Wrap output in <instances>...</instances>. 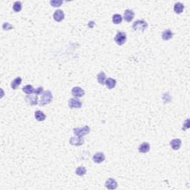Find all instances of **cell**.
<instances>
[{"instance_id":"2e32d148","label":"cell","mask_w":190,"mask_h":190,"mask_svg":"<svg viewBox=\"0 0 190 190\" xmlns=\"http://www.w3.org/2000/svg\"><path fill=\"white\" fill-rule=\"evenodd\" d=\"M97 81H98V83L100 85H102V86L105 85L106 81V75L104 72L101 71L97 74Z\"/></svg>"},{"instance_id":"4fadbf2b","label":"cell","mask_w":190,"mask_h":190,"mask_svg":"<svg viewBox=\"0 0 190 190\" xmlns=\"http://www.w3.org/2000/svg\"><path fill=\"white\" fill-rule=\"evenodd\" d=\"M181 144H182V141H181L180 139H174L170 141V146L172 148L173 150H178L180 149L181 146Z\"/></svg>"},{"instance_id":"3957f363","label":"cell","mask_w":190,"mask_h":190,"mask_svg":"<svg viewBox=\"0 0 190 190\" xmlns=\"http://www.w3.org/2000/svg\"><path fill=\"white\" fill-rule=\"evenodd\" d=\"M73 131H74V134L76 136L83 137L84 135H88L90 132V128L88 126H85L83 128H74Z\"/></svg>"},{"instance_id":"7402d4cb","label":"cell","mask_w":190,"mask_h":190,"mask_svg":"<svg viewBox=\"0 0 190 190\" xmlns=\"http://www.w3.org/2000/svg\"><path fill=\"white\" fill-rule=\"evenodd\" d=\"M123 21V17L120 14H115L112 17V22L115 25H118L120 24Z\"/></svg>"},{"instance_id":"cb8c5ba5","label":"cell","mask_w":190,"mask_h":190,"mask_svg":"<svg viewBox=\"0 0 190 190\" xmlns=\"http://www.w3.org/2000/svg\"><path fill=\"white\" fill-rule=\"evenodd\" d=\"M22 3L20 2H15L13 6V9L14 11V12L18 13L22 10Z\"/></svg>"},{"instance_id":"ba28073f","label":"cell","mask_w":190,"mask_h":190,"mask_svg":"<svg viewBox=\"0 0 190 190\" xmlns=\"http://www.w3.org/2000/svg\"><path fill=\"white\" fill-rule=\"evenodd\" d=\"M25 101L31 106H36L38 103V97L36 95H27L25 97Z\"/></svg>"},{"instance_id":"603a6c76","label":"cell","mask_w":190,"mask_h":190,"mask_svg":"<svg viewBox=\"0 0 190 190\" xmlns=\"http://www.w3.org/2000/svg\"><path fill=\"white\" fill-rule=\"evenodd\" d=\"M75 173H76V175H77L83 176L86 174V169L83 166L78 167V168L76 169Z\"/></svg>"},{"instance_id":"7c38bea8","label":"cell","mask_w":190,"mask_h":190,"mask_svg":"<svg viewBox=\"0 0 190 190\" xmlns=\"http://www.w3.org/2000/svg\"><path fill=\"white\" fill-rule=\"evenodd\" d=\"M54 20L57 22H61L64 20L65 14L62 10H57L54 13Z\"/></svg>"},{"instance_id":"484cf974","label":"cell","mask_w":190,"mask_h":190,"mask_svg":"<svg viewBox=\"0 0 190 190\" xmlns=\"http://www.w3.org/2000/svg\"><path fill=\"white\" fill-rule=\"evenodd\" d=\"M2 28H3L5 31H10L11 29L14 28V27L10 23H8V22H5V23L3 24V25H2Z\"/></svg>"},{"instance_id":"e0dca14e","label":"cell","mask_w":190,"mask_h":190,"mask_svg":"<svg viewBox=\"0 0 190 190\" xmlns=\"http://www.w3.org/2000/svg\"><path fill=\"white\" fill-rule=\"evenodd\" d=\"M34 116H35V118L37 121H44V120L46 119V115L45 114L43 113L42 111H36L34 114Z\"/></svg>"},{"instance_id":"5b68a950","label":"cell","mask_w":190,"mask_h":190,"mask_svg":"<svg viewBox=\"0 0 190 190\" xmlns=\"http://www.w3.org/2000/svg\"><path fill=\"white\" fill-rule=\"evenodd\" d=\"M82 105L83 103L78 98H71L68 101V106L70 108H80Z\"/></svg>"},{"instance_id":"6da1fadb","label":"cell","mask_w":190,"mask_h":190,"mask_svg":"<svg viewBox=\"0 0 190 190\" xmlns=\"http://www.w3.org/2000/svg\"><path fill=\"white\" fill-rule=\"evenodd\" d=\"M52 100L53 94L52 93H51V92H50V91H45V92H43V94L41 97L40 106H43L47 104H49V103L51 102Z\"/></svg>"},{"instance_id":"ffe728a7","label":"cell","mask_w":190,"mask_h":190,"mask_svg":"<svg viewBox=\"0 0 190 190\" xmlns=\"http://www.w3.org/2000/svg\"><path fill=\"white\" fill-rule=\"evenodd\" d=\"M116 83H117V82L115 79H112V78H108V79L106 80L105 85L107 86V88H108V89H112V88H114L115 87V86H116Z\"/></svg>"},{"instance_id":"d6986e66","label":"cell","mask_w":190,"mask_h":190,"mask_svg":"<svg viewBox=\"0 0 190 190\" xmlns=\"http://www.w3.org/2000/svg\"><path fill=\"white\" fill-rule=\"evenodd\" d=\"M21 83H22V78H21V77H16V79L13 80L12 81V83H11V88H12V89L16 90V88H18L19 86H20V84H21Z\"/></svg>"},{"instance_id":"d4e9b609","label":"cell","mask_w":190,"mask_h":190,"mask_svg":"<svg viewBox=\"0 0 190 190\" xmlns=\"http://www.w3.org/2000/svg\"><path fill=\"white\" fill-rule=\"evenodd\" d=\"M63 1H59V0H52V1H51L50 2V4L51 5V6L54 7H60V6L63 5Z\"/></svg>"},{"instance_id":"30bf717a","label":"cell","mask_w":190,"mask_h":190,"mask_svg":"<svg viewBox=\"0 0 190 190\" xmlns=\"http://www.w3.org/2000/svg\"><path fill=\"white\" fill-rule=\"evenodd\" d=\"M106 187L108 189H115L117 188V183L113 178H108L106 182Z\"/></svg>"},{"instance_id":"52a82bcc","label":"cell","mask_w":190,"mask_h":190,"mask_svg":"<svg viewBox=\"0 0 190 190\" xmlns=\"http://www.w3.org/2000/svg\"><path fill=\"white\" fill-rule=\"evenodd\" d=\"M69 142L71 145L79 146L83 145L84 144V139L82 137H73L71 138Z\"/></svg>"},{"instance_id":"4316f807","label":"cell","mask_w":190,"mask_h":190,"mask_svg":"<svg viewBox=\"0 0 190 190\" xmlns=\"http://www.w3.org/2000/svg\"><path fill=\"white\" fill-rule=\"evenodd\" d=\"M43 92V88L42 87V86H40V87H38L36 89L34 90V94H35V95H40L42 94V93Z\"/></svg>"},{"instance_id":"277c9868","label":"cell","mask_w":190,"mask_h":190,"mask_svg":"<svg viewBox=\"0 0 190 190\" xmlns=\"http://www.w3.org/2000/svg\"><path fill=\"white\" fill-rule=\"evenodd\" d=\"M115 41L118 45H123L126 41V33L121 32V31H119V32L117 33L116 36L115 37Z\"/></svg>"},{"instance_id":"9c48e42d","label":"cell","mask_w":190,"mask_h":190,"mask_svg":"<svg viewBox=\"0 0 190 190\" xmlns=\"http://www.w3.org/2000/svg\"><path fill=\"white\" fill-rule=\"evenodd\" d=\"M134 17H135V13H134L132 10L127 9L126 11H125L123 14V18L125 21L130 22L132 21Z\"/></svg>"},{"instance_id":"8992f818","label":"cell","mask_w":190,"mask_h":190,"mask_svg":"<svg viewBox=\"0 0 190 190\" xmlns=\"http://www.w3.org/2000/svg\"><path fill=\"white\" fill-rule=\"evenodd\" d=\"M71 93L73 96H74L77 98H80V97H83L85 95V92L83 88H80V87H74L72 88Z\"/></svg>"},{"instance_id":"5bb4252c","label":"cell","mask_w":190,"mask_h":190,"mask_svg":"<svg viewBox=\"0 0 190 190\" xmlns=\"http://www.w3.org/2000/svg\"><path fill=\"white\" fill-rule=\"evenodd\" d=\"M138 150H139L140 153L149 152V150H150V145H149V144L146 143V142H144L142 144H140V146L138 147Z\"/></svg>"},{"instance_id":"ac0fdd59","label":"cell","mask_w":190,"mask_h":190,"mask_svg":"<svg viewBox=\"0 0 190 190\" xmlns=\"http://www.w3.org/2000/svg\"><path fill=\"white\" fill-rule=\"evenodd\" d=\"M184 5L181 2H177L174 6V11L177 14H180L183 11Z\"/></svg>"},{"instance_id":"8fae6325","label":"cell","mask_w":190,"mask_h":190,"mask_svg":"<svg viewBox=\"0 0 190 190\" xmlns=\"http://www.w3.org/2000/svg\"><path fill=\"white\" fill-rule=\"evenodd\" d=\"M104 154L102 152H97L93 156V161L95 163H101L105 160Z\"/></svg>"},{"instance_id":"9a60e30c","label":"cell","mask_w":190,"mask_h":190,"mask_svg":"<svg viewBox=\"0 0 190 190\" xmlns=\"http://www.w3.org/2000/svg\"><path fill=\"white\" fill-rule=\"evenodd\" d=\"M172 36H173V34H172L170 29H166V30H165V31L162 33L161 37L162 39H163V40H165V41L171 40Z\"/></svg>"},{"instance_id":"7a4b0ae2","label":"cell","mask_w":190,"mask_h":190,"mask_svg":"<svg viewBox=\"0 0 190 190\" xmlns=\"http://www.w3.org/2000/svg\"><path fill=\"white\" fill-rule=\"evenodd\" d=\"M148 28L147 22L144 20H137L132 25V28L134 31H140L141 32L144 31Z\"/></svg>"},{"instance_id":"44dd1931","label":"cell","mask_w":190,"mask_h":190,"mask_svg":"<svg viewBox=\"0 0 190 190\" xmlns=\"http://www.w3.org/2000/svg\"><path fill=\"white\" fill-rule=\"evenodd\" d=\"M22 92L27 94H31L32 93H34V88L31 85H27L22 88Z\"/></svg>"}]
</instances>
